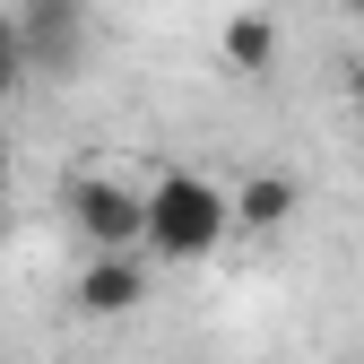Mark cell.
I'll return each mask as SVG.
<instances>
[{
  "instance_id": "cell-4",
  "label": "cell",
  "mask_w": 364,
  "mask_h": 364,
  "mask_svg": "<svg viewBox=\"0 0 364 364\" xmlns=\"http://www.w3.org/2000/svg\"><path fill=\"white\" fill-rule=\"evenodd\" d=\"M295 200H304V191H295V173H252L225 208H235V225H243V235H278V225L295 217Z\"/></svg>"
},
{
  "instance_id": "cell-1",
  "label": "cell",
  "mask_w": 364,
  "mask_h": 364,
  "mask_svg": "<svg viewBox=\"0 0 364 364\" xmlns=\"http://www.w3.org/2000/svg\"><path fill=\"white\" fill-rule=\"evenodd\" d=\"M225 235H235V208H225V191L208 173H156L139 252H156V260H217Z\"/></svg>"
},
{
  "instance_id": "cell-7",
  "label": "cell",
  "mask_w": 364,
  "mask_h": 364,
  "mask_svg": "<svg viewBox=\"0 0 364 364\" xmlns=\"http://www.w3.org/2000/svg\"><path fill=\"white\" fill-rule=\"evenodd\" d=\"M0 191H9V148H0Z\"/></svg>"
},
{
  "instance_id": "cell-9",
  "label": "cell",
  "mask_w": 364,
  "mask_h": 364,
  "mask_svg": "<svg viewBox=\"0 0 364 364\" xmlns=\"http://www.w3.org/2000/svg\"><path fill=\"white\" fill-rule=\"evenodd\" d=\"M355 113H364V87H355Z\"/></svg>"
},
{
  "instance_id": "cell-8",
  "label": "cell",
  "mask_w": 364,
  "mask_h": 364,
  "mask_svg": "<svg viewBox=\"0 0 364 364\" xmlns=\"http://www.w3.org/2000/svg\"><path fill=\"white\" fill-rule=\"evenodd\" d=\"M347 9H355V18H364V0H347Z\"/></svg>"
},
{
  "instance_id": "cell-6",
  "label": "cell",
  "mask_w": 364,
  "mask_h": 364,
  "mask_svg": "<svg viewBox=\"0 0 364 364\" xmlns=\"http://www.w3.org/2000/svg\"><path fill=\"white\" fill-rule=\"evenodd\" d=\"M26 78V35H18V18L0 9V96H9V87Z\"/></svg>"
},
{
  "instance_id": "cell-5",
  "label": "cell",
  "mask_w": 364,
  "mask_h": 364,
  "mask_svg": "<svg viewBox=\"0 0 364 364\" xmlns=\"http://www.w3.org/2000/svg\"><path fill=\"white\" fill-rule=\"evenodd\" d=\"M217 53H225V70H269V61H278V18H260V9H243V18H225V35H217Z\"/></svg>"
},
{
  "instance_id": "cell-2",
  "label": "cell",
  "mask_w": 364,
  "mask_h": 364,
  "mask_svg": "<svg viewBox=\"0 0 364 364\" xmlns=\"http://www.w3.org/2000/svg\"><path fill=\"white\" fill-rule=\"evenodd\" d=\"M70 225L87 252H139V225H148V191H130L113 173H78L70 182Z\"/></svg>"
},
{
  "instance_id": "cell-3",
  "label": "cell",
  "mask_w": 364,
  "mask_h": 364,
  "mask_svg": "<svg viewBox=\"0 0 364 364\" xmlns=\"http://www.w3.org/2000/svg\"><path fill=\"white\" fill-rule=\"evenodd\" d=\"M139 295H148L139 252H87V269H78V312L87 321H122V312H139Z\"/></svg>"
}]
</instances>
